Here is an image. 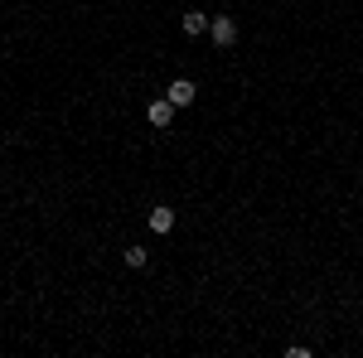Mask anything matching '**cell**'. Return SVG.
Segmentation results:
<instances>
[{"instance_id": "cell-1", "label": "cell", "mask_w": 363, "mask_h": 358, "mask_svg": "<svg viewBox=\"0 0 363 358\" xmlns=\"http://www.w3.org/2000/svg\"><path fill=\"white\" fill-rule=\"evenodd\" d=\"M208 39H213L218 49H233V44H238V20H228V15L208 20Z\"/></svg>"}, {"instance_id": "cell-2", "label": "cell", "mask_w": 363, "mask_h": 358, "mask_svg": "<svg viewBox=\"0 0 363 358\" xmlns=\"http://www.w3.org/2000/svg\"><path fill=\"white\" fill-rule=\"evenodd\" d=\"M175 111H180V107H175L170 97H155L146 116H150V126H155V131H170V121H175Z\"/></svg>"}, {"instance_id": "cell-5", "label": "cell", "mask_w": 363, "mask_h": 358, "mask_svg": "<svg viewBox=\"0 0 363 358\" xmlns=\"http://www.w3.org/2000/svg\"><path fill=\"white\" fill-rule=\"evenodd\" d=\"M184 34H208V15L203 10H184Z\"/></svg>"}, {"instance_id": "cell-4", "label": "cell", "mask_w": 363, "mask_h": 358, "mask_svg": "<svg viewBox=\"0 0 363 358\" xmlns=\"http://www.w3.org/2000/svg\"><path fill=\"white\" fill-rule=\"evenodd\" d=\"M165 97H170V102H175V107H189V102H194V97H199V88H194V83H189V78H175V83H170V92H165Z\"/></svg>"}, {"instance_id": "cell-6", "label": "cell", "mask_w": 363, "mask_h": 358, "mask_svg": "<svg viewBox=\"0 0 363 358\" xmlns=\"http://www.w3.org/2000/svg\"><path fill=\"white\" fill-rule=\"evenodd\" d=\"M121 262H126L131 271H141L146 262H150V252H146V247H126V252H121Z\"/></svg>"}, {"instance_id": "cell-3", "label": "cell", "mask_w": 363, "mask_h": 358, "mask_svg": "<svg viewBox=\"0 0 363 358\" xmlns=\"http://www.w3.org/2000/svg\"><path fill=\"white\" fill-rule=\"evenodd\" d=\"M146 223H150V233H155V238H165V233L175 228V208H165V203H160V208H150V218H146Z\"/></svg>"}]
</instances>
